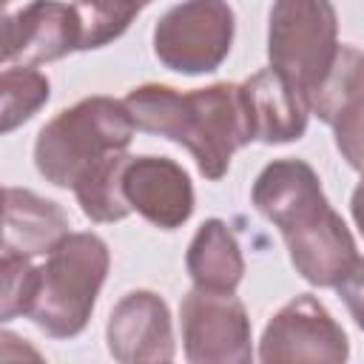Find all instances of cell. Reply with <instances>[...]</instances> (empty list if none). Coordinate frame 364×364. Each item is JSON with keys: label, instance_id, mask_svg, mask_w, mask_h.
<instances>
[{"label": "cell", "instance_id": "6da1fadb", "mask_svg": "<svg viewBox=\"0 0 364 364\" xmlns=\"http://www.w3.org/2000/svg\"><path fill=\"white\" fill-rule=\"evenodd\" d=\"M122 102L139 131L188 148L199 173L210 182L222 179L233 154L253 142L236 82H213L185 94L162 82H145L131 88Z\"/></svg>", "mask_w": 364, "mask_h": 364}, {"label": "cell", "instance_id": "7a4b0ae2", "mask_svg": "<svg viewBox=\"0 0 364 364\" xmlns=\"http://www.w3.org/2000/svg\"><path fill=\"white\" fill-rule=\"evenodd\" d=\"M136 122L122 100L85 97L51 117L34 142V165L54 188H77L88 173L128 154Z\"/></svg>", "mask_w": 364, "mask_h": 364}, {"label": "cell", "instance_id": "3957f363", "mask_svg": "<svg viewBox=\"0 0 364 364\" xmlns=\"http://www.w3.org/2000/svg\"><path fill=\"white\" fill-rule=\"evenodd\" d=\"M111 267V250L97 233H68L37 267L26 318L51 338L85 330Z\"/></svg>", "mask_w": 364, "mask_h": 364}, {"label": "cell", "instance_id": "277c9868", "mask_svg": "<svg viewBox=\"0 0 364 364\" xmlns=\"http://www.w3.org/2000/svg\"><path fill=\"white\" fill-rule=\"evenodd\" d=\"M338 17L333 0H273L267 17V60L310 102L338 60Z\"/></svg>", "mask_w": 364, "mask_h": 364}, {"label": "cell", "instance_id": "5b68a950", "mask_svg": "<svg viewBox=\"0 0 364 364\" xmlns=\"http://www.w3.org/2000/svg\"><path fill=\"white\" fill-rule=\"evenodd\" d=\"M236 17L228 0H182L154 26L156 60L185 77L216 71L233 46Z\"/></svg>", "mask_w": 364, "mask_h": 364}, {"label": "cell", "instance_id": "8992f818", "mask_svg": "<svg viewBox=\"0 0 364 364\" xmlns=\"http://www.w3.org/2000/svg\"><path fill=\"white\" fill-rule=\"evenodd\" d=\"M182 347L191 364H250V318L233 293L193 287L179 304Z\"/></svg>", "mask_w": 364, "mask_h": 364}, {"label": "cell", "instance_id": "52a82bcc", "mask_svg": "<svg viewBox=\"0 0 364 364\" xmlns=\"http://www.w3.org/2000/svg\"><path fill=\"white\" fill-rule=\"evenodd\" d=\"M350 355V341L330 310L310 293L282 304L264 324L259 341V361H324L341 364Z\"/></svg>", "mask_w": 364, "mask_h": 364}, {"label": "cell", "instance_id": "ba28073f", "mask_svg": "<svg viewBox=\"0 0 364 364\" xmlns=\"http://www.w3.org/2000/svg\"><path fill=\"white\" fill-rule=\"evenodd\" d=\"M85 26L77 6L63 0H31L3 20V63L43 65L82 51Z\"/></svg>", "mask_w": 364, "mask_h": 364}, {"label": "cell", "instance_id": "9c48e42d", "mask_svg": "<svg viewBox=\"0 0 364 364\" xmlns=\"http://www.w3.org/2000/svg\"><path fill=\"white\" fill-rule=\"evenodd\" d=\"M250 196L256 210L279 228L282 239H293L333 213L318 173L304 159H273L264 165Z\"/></svg>", "mask_w": 364, "mask_h": 364}, {"label": "cell", "instance_id": "30bf717a", "mask_svg": "<svg viewBox=\"0 0 364 364\" xmlns=\"http://www.w3.org/2000/svg\"><path fill=\"white\" fill-rule=\"evenodd\" d=\"M119 188L131 210L159 230L182 228L193 213V185L188 171L168 156H131L122 165Z\"/></svg>", "mask_w": 364, "mask_h": 364}, {"label": "cell", "instance_id": "8fae6325", "mask_svg": "<svg viewBox=\"0 0 364 364\" xmlns=\"http://www.w3.org/2000/svg\"><path fill=\"white\" fill-rule=\"evenodd\" d=\"M108 353L119 364H162L176 353L171 310L154 290L125 293L105 324Z\"/></svg>", "mask_w": 364, "mask_h": 364}, {"label": "cell", "instance_id": "7c38bea8", "mask_svg": "<svg viewBox=\"0 0 364 364\" xmlns=\"http://www.w3.org/2000/svg\"><path fill=\"white\" fill-rule=\"evenodd\" d=\"M239 91L253 139L264 145L301 139L313 111L284 74H279L273 65L259 68L245 82H239Z\"/></svg>", "mask_w": 364, "mask_h": 364}, {"label": "cell", "instance_id": "4fadbf2b", "mask_svg": "<svg viewBox=\"0 0 364 364\" xmlns=\"http://www.w3.org/2000/svg\"><path fill=\"white\" fill-rule=\"evenodd\" d=\"M68 233V216L57 202L28 188L3 191V250L31 259L48 256Z\"/></svg>", "mask_w": 364, "mask_h": 364}, {"label": "cell", "instance_id": "5bb4252c", "mask_svg": "<svg viewBox=\"0 0 364 364\" xmlns=\"http://www.w3.org/2000/svg\"><path fill=\"white\" fill-rule=\"evenodd\" d=\"M284 245L296 273L316 287H336L358 259L355 239L336 210L316 228L284 239Z\"/></svg>", "mask_w": 364, "mask_h": 364}, {"label": "cell", "instance_id": "9a60e30c", "mask_svg": "<svg viewBox=\"0 0 364 364\" xmlns=\"http://www.w3.org/2000/svg\"><path fill=\"white\" fill-rule=\"evenodd\" d=\"M185 267L193 287L236 293L245 276V256L233 230L222 219H205L188 245Z\"/></svg>", "mask_w": 364, "mask_h": 364}, {"label": "cell", "instance_id": "2e32d148", "mask_svg": "<svg viewBox=\"0 0 364 364\" xmlns=\"http://www.w3.org/2000/svg\"><path fill=\"white\" fill-rule=\"evenodd\" d=\"M51 97L48 77L31 65H6L0 74V131L11 134Z\"/></svg>", "mask_w": 364, "mask_h": 364}, {"label": "cell", "instance_id": "e0dca14e", "mask_svg": "<svg viewBox=\"0 0 364 364\" xmlns=\"http://www.w3.org/2000/svg\"><path fill=\"white\" fill-rule=\"evenodd\" d=\"M151 3L154 0H74L82 17V26H85L82 51L102 48L105 43L122 37L131 20Z\"/></svg>", "mask_w": 364, "mask_h": 364}, {"label": "cell", "instance_id": "ac0fdd59", "mask_svg": "<svg viewBox=\"0 0 364 364\" xmlns=\"http://www.w3.org/2000/svg\"><path fill=\"white\" fill-rule=\"evenodd\" d=\"M341 100H358L364 102V54L353 46H341L338 60L324 82V88L318 91L316 102H313V114L321 122H333L336 108L341 105Z\"/></svg>", "mask_w": 364, "mask_h": 364}, {"label": "cell", "instance_id": "d6986e66", "mask_svg": "<svg viewBox=\"0 0 364 364\" xmlns=\"http://www.w3.org/2000/svg\"><path fill=\"white\" fill-rule=\"evenodd\" d=\"M0 270H3L0 318L11 321L14 316H26L28 313L37 267L31 264V256H20V253H11V250H3L0 253Z\"/></svg>", "mask_w": 364, "mask_h": 364}, {"label": "cell", "instance_id": "ffe728a7", "mask_svg": "<svg viewBox=\"0 0 364 364\" xmlns=\"http://www.w3.org/2000/svg\"><path fill=\"white\" fill-rule=\"evenodd\" d=\"M336 290H338L341 301L347 304L353 321L364 330V256L355 259V264H353V267L347 270V276L336 284Z\"/></svg>", "mask_w": 364, "mask_h": 364}, {"label": "cell", "instance_id": "44dd1931", "mask_svg": "<svg viewBox=\"0 0 364 364\" xmlns=\"http://www.w3.org/2000/svg\"><path fill=\"white\" fill-rule=\"evenodd\" d=\"M350 213H353V222H355L358 233L364 236V173H361V182L355 185V191L350 196Z\"/></svg>", "mask_w": 364, "mask_h": 364}, {"label": "cell", "instance_id": "7402d4cb", "mask_svg": "<svg viewBox=\"0 0 364 364\" xmlns=\"http://www.w3.org/2000/svg\"><path fill=\"white\" fill-rule=\"evenodd\" d=\"M3 3H11V0H3Z\"/></svg>", "mask_w": 364, "mask_h": 364}]
</instances>
